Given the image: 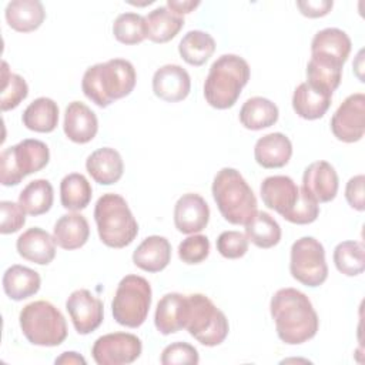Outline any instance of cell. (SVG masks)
I'll list each match as a JSON object with an SVG mask.
<instances>
[{
	"instance_id": "obj_44",
	"label": "cell",
	"mask_w": 365,
	"mask_h": 365,
	"mask_svg": "<svg viewBox=\"0 0 365 365\" xmlns=\"http://www.w3.org/2000/svg\"><path fill=\"white\" fill-rule=\"evenodd\" d=\"M0 212H1V222H0L1 234L17 232L26 224V211L17 202L1 201Z\"/></svg>"
},
{
	"instance_id": "obj_4",
	"label": "cell",
	"mask_w": 365,
	"mask_h": 365,
	"mask_svg": "<svg viewBox=\"0 0 365 365\" xmlns=\"http://www.w3.org/2000/svg\"><path fill=\"white\" fill-rule=\"evenodd\" d=\"M211 191L221 215L230 224L245 225L257 212L255 194L235 168H221L214 177Z\"/></svg>"
},
{
	"instance_id": "obj_22",
	"label": "cell",
	"mask_w": 365,
	"mask_h": 365,
	"mask_svg": "<svg viewBox=\"0 0 365 365\" xmlns=\"http://www.w3.org/2000/svg\"><path fill=\"white\" fill-rule=\"evenodd\" d=\"M171 261V244L165 237L150 235L133 252V262L143 271L160 272Z\"/></svg>"
},
{
	"instance_id": "obj_27",
	"label": "cell",
	"mask_w": 365,
	"mask_h": 365,
	"mask_svg": "<svg viewBox=\"0 0 365 365\" xmlns=\"http://www.w3.org/2000/svg\"><path fill=\"white\" fill-rule=\"evenodd\" d=\"M4 17L13 30L19 33H30L43 24L46 10L38 0H13L7 3Z\"/></svg>"
},
{
	"instance_id": "obj_15",
	"label": "cell",
	"mask_w": 365,
	"mask_h": 365,
	"mask_svg": "<svg viewBox=\"0 0 365 365\" xmlns=\"http://www.w3.org/2000/svg\"><path fill=\"white\" fill-rule=\"evenodd\" d=\"M210 221L207 201L195 192L182 194L174 205V225L182 234L202 231Z\"/></svg>"
},
{
	"instance_id": "obj_8",
	"label": "cell",
	"mask_w": 365,
	"mask_h": 365,
	"mask_svg": "<svg viewBox=\"0 0 365 365\" xmlns=\"http://www.w3.org/2000/svg\"><path fill=\"white\" fill-rule=\"evenodd\" d=\"M151 285L140 275H125L117 285L111 312L117 324L138 328L147 319L151 307Z\"/></svg>"
},
{
	"instance_id": "obj_5",
	"label": "cell",
	"mask_w": 365,
	"mask_h": 365,
	"mask_svg": "<svg viewBox=\"0 0 365 365\" xmlns=\"http://www.w3.org/2000/svg\"><path fill=\"white\" fill-rule=\"evenodd\" d=\"M94 220L101 242L110 248H124L138 234V222L127 201L114 192L103 194L97 200Z\"/></svg>"
},
{
	"instance_id": "obj_46",
	"label": "cell",
	"mask_w": 365,
	"mask_h": 365,
	"mask_svg": "<svg viewBox=\"0 0 365 365\" xmlns=\"http://www.w3.org/2000/svg\"><path fill=\"white\" fill-rule=\"evenodd\" d=\"M334 3L332 0H305V1H297V7L299 9L301 14L309 19H317L327 16Z\"/></svg>"
},
{
	"instance_id": "obj_23",
	"label": "cell",
	"mask_w": 365,
	"mask_h": 365,
	"mask_svg": "<svg viewBox=\"0 0 365 365\" xmlns=\"http://www.w3.org/2000/svg\"><path fill=\"white\" fill-rule=\"evenodd\" d=\"M185 311L187 295L180 292H168L163 295L154 314V325L157 331L163 335L181 331L185 324Z\"/></svg>"
},
{
	"instance_id": "obj_1",
	"label": "cell",
	"mask_w": 365,
	"mask_h": 365,
	"mask_svg": "<svg viewBox=\"0 0 365 365\" xmlns=\"http://www.w3.org/2000/svg\"><path fill=\"white\" fill-rule=\"evenodd\" d=\"M278 338L287 345H299L312 339L319 327L311 299L295 288L278 289L269 302Z\"/></svg>"
},
{
	"instance_id": "obj_19",
	"label": "cell",
	"mask_w": 365,
	"mask_h": 365,
	"mask_svg": "<svg viewBox=\"0 0 365 365\" xmlns=\"http://www.w3.org/2000/svg\"><path fill=\"white\" fill-rule=\"evenodd\" d=\"M16 248L21 258L38 265L50 264L56 257V241L53 235L40 227H31L20 234Z\"/></svg>"
},
{
	"instance_id": "obj_35",
	"label": "cell",
	"mask_w": 365,
	"mask_h": 365,
	"mask_svg": "<svg viewBox=\"0 0 365 365\" xmlns=\"http://www.w3.org/2000/svg\"><path fill=\"white\" fill-rule=\"evenodd\" d=\"M93 197V188L88 180L80 173L67 174L60 182V201L66 210H84Z\"/></svg>"
},
{
	"instance_id": "obj_42",
	"label": "cell",
	"mask_w": 365,
	"mask_h": 365,
	"mask_svg": "<svg viewBox=\"0 0 365 365\" xmlns=\"http://www.w3.org/2000/svg\"><path fill=\"white\" fill-rule=\"evenodd\" d=\"M163 365H197L200 355L197 348L187 342H174L167 345L161 352Z\"/></svg>"
},
{
	"instance_id": "obj_41",
	"label": "cell",
	"mask_w": 365,
	"mask_h": 365,
	"mask_svg": "<svg viewBox=\"0 0 365 365\" xmlns=\"http://www.w3.org/2000/svg\"><path fill=\"white\" fill-rule=\"evenodd\" d=\"M217 251L228 259L241 258L248 251V238L240 231H224L217 238Z\"/></svg>"
},
{
	"instance_id": "obj_7",
	"label": "cell",
	"mask_w": 365,
	"mask_h": 365,
	"mask_svg": "<svg viewBox=\"0 0 365 365\" xmlns=\"http://www.w3.org/2000/svg\"><path fill=\"white\" fill-rule=\"evenodd\" d=\"M184 328L194 339L205 346L220 345L230 331L225 314L204 294L187 295Z\"/></svg>"
},
{
	"instance_id": "obj_31",
	"label": "cell",
	"mask_w": 365,
	"mask_h": 365,
	"mask_svg": "<svg viewBox=\"0 0 365 365\" xmlns=\"http://www.w3.org/2000/svg\"><path fill=\"white\" fill-rule=\"evenodd\" d=\"M21 121L31 131L51 133L58 124V106L48 97H38L26 107Z\"/></svg>"
},
{
	"instance_id": "obj_10",
	"label": "cell",
	"mask_w": 365,
	"mask_h": 365,
	"mask_svg": "<svg viewBox=\"0 0 365 365\" xmlns=\"http://www.w3.org/2000/svg\"><path fill=\"white\" fill-rule=\"evenodd\" d=\"M289 272L302 285L315 288L328 278L324 245L314 237H301L291 247Z\"/></svg>"
},
{
	"instance_id": "obj_39",
	"label": "cell",
	"mask_w": 365,
	"mask_h": 365,
	"mask_svg": "<svg viewBox=\"0 0 365 365\" xmlns=\"http://www.w3.org/2000/svg\"><path fill=\"white\" fill-rule=\"evenodd\" d=\"M29 94V86L26 80L9 70L6 61H3L1 73V96H0V108L1 111H9L16 108Z\"/></svg>"
},
{
	"instance_id": "obj_36",
	"label": "cell",
	"mask_w": 365,
	"mask_h": 365,
	"mask_svg": "<svg viewBox=\"0 0 365 365\" xmlns=\"http://www.w3.org/2000/svg\"><path fill=\"white\" fill-rule=\"evenodd\" d=\"M342 64L311 57L307 64V83L327 93H334L342 78Z\"/></svg>"
},
{
	"instance_id": "obj_25",
	"label": "cell",
	"mask_w": 365,
	"mask_h": 365,
	"mask_svg": "<svg viewBox=\"0 0 365 365\" xmlns=\"http://www.w3.org/2000/svg\"><path fill=\"white\" fill-rule=\"evenodd\" d=\"M331 100V93H327L304 81L294 90L292 108L301 118L318 120L328 111Z\"/></svg>"
},
{
	"instance_id": "obj_26",
	"label": "cell",
	"mask_w": 365,
	"mask_h": 365,
	"mask_svg": "<svg viewBox=\"0 0 365 365\" xmlns=\"http://www.w3.org/2000/svg\"><path fill=\"white\" fill-rule=\"evenodd\" d=\"M90 237V227L86 217L80 212H68L61 215L53 228L56 244L67 251L81 248Z\"/></svg>"
},
{
	"instance_id": "obj_38",
	"label": "cell",
	"mask_w": 365,
	"mask_h": 365,
	"mask_svg": "<svg viewBox=\"0 0 365 365\" xmlns=\"http://www.w3.org/2000/svg\"><path fill=\"white\" fill-rule=\"evenodd\" d=\"M113 34L123 44H138L147 38L145 19L133 11L121 13L113 23Z\"/></svg>"
},
{
	"instance_id": "obj_34",
	"label": "cell",
	"mask_w": 365,
	"mask_h": 365,
	"mask_svg": "<svg viewBox=\"0 0 365 365\" xmlns=\"http://www.w3.org/2000/svg\"><path fill=\"white\" fill-rule=\"evenodd\" d=\"M54 201L53 185L48 180L37 178L30 181L19 195V204L26 214L37 217L46 214Z\"/></svg>"
},
{
	"instance_id": "obj_47",
	"label": "cell",
	"mask_w": 365,
	"mask_h": 365,
	"mask_svg": "<svg viewBox=\"0 0 365 365\" xmlns=\"http://www.w3.org/2000/svg\"><path fill=\"white\" fill-rule=\"evenodd\" d=\"M198 6H200L198 0H167V7L180 16L191 13Z\"/></svg>"
},
{
	"instance_id": "obj_30",
	"label": "cell",
	"mask_w": 365,
	"mask_h": 365,
	"mask_svg": "<svg viewBox=\"0 0 365 365\" xmlns=\"http://www.w3.org/2000/svg\"><path fill=\"white\" fill-rule=\"evenodd\" d=\"M279 111L275 103L265 97L248 98L240 110V123L248 130H262L274 125L278 120Z\"/></svg>"
},
{
	"instance_id": "obj_28",
	"label": "cell",
	"mask_w": 365,
	"mask_h": 365,
	"mask_svg": "<svg viewBox=\"0 0 365 365\" xmlns=\"http://www.w3.org/2000/svg\"><path fill=\"white\" fill-rule=\"evenodd\" d=\"M3 289L4 294L13 301H23L38 292L41 278L37 271L14 264L9 267L3 274Z\"/></svg>"
},
{
	"instance_id": "obj_45",
	"label": "cell",
	"mask_w": 365,
	"mask_h": 365,
	"mask_svg": "<svg viewBox=\"0 0 365 365\" xmlns=\"http://www.w3.org/2000/svg\"><path fill=\"white\" fill-rule=\"evenodd\" d=\"M364 184H365L364 174H358V175L351 177L345 185V198H346L349 207L356 211L365 210Z\"/></svg>"
},
{
	"instance_id": "obj_20",
	"label": "cell",
	"mask_w": 365,
	"mask_h": 365,
	"mask_svg": "<svg viewBox=\"0 0 365 365\" xmlns=\"http://www.w3.org/2000/svg\"><path fill=\"white\" fill-rule=\"evenodd\" d=\"M349 36L336 27H327L319 30L311 41V57H318L338 64H345L351 53Z\"/></svg>"
},
{
	"instance_id": "obj_17",
	"label": "cell",
	"mask_w": 365,
	"mask_h": 365,
	"mask_svg": "<svg viewBox=\"0 0 365 365\" xmlns=\"http://www.w3.org/2000/svg\"><path fill=\"white\" fill-rule=\"evenodd\" d=\"M191 90V78L185 68L178 64H165L153 76L154 94L168 103L184 100Z\"/></svg>"
},
{
	"instance_id": "obj_16",
	"label": "cell",
	"mask_w": 365,
	"mask_h": 365,
	"mask_svg": "<svg viewBox=\"0 0 365 365\" xmlns=\"http://www.w3.org/2000/svg\"><path fill=\"white\" fill-rule=\"evenodd\" d=\"M262 202L277 211L281 217H287L299 198V188L288 175L267 177L259 188Z\"/></svg>"
},
{
	"instance_id": "obj_32",
	"label": "cell",
	"mask_w": 365,
	"mask_h": 365,
	"mask_svg": "<svg viewBox=\"0 0 365 365\" xmlns=\"http://www.w3.org/2000/svg\"><path fill=\"white\" fill-rule=\"evenodd\" d=\"M215 51V40L202 30H190L178 44L181 58L191 66H202Z\"/></svg>"
},
{
	"instance_id": "obj_40",
	"label": "cell",
	"mask_w": 365,
	"mask_h": 365,
	"mask_svg": "<svg viewBox=\"0 0 365 365\" xmlns=\"http://www.w3.org/2000/svg\"><path fill=\"white\" fill-rule=\"evenodd\" d=\"M210 254V240L201 234H192L178 244V257L182 262L194 265L202 262Z\"/></svg>"
},
{
	"instance_id": "obj_12",
	"label": "cell",
	"mask_w": 365,
	"mask_h": 365,
	"mask_svg": "<svg viewBox=\"0 0 365 365\" xmlns=\"http://www.w3.org/2000/svg\"><path fill=\"white\" fill-rule=\"evenodd\" d=\"M331 131L342 143H356L365 133V96L354 93L336 108L331 118Z\"/></svg>"
},
{
	"instance_id": "obj_6",
	"label": "cell",
	"mask_w": 365,
	"mask_h": 365,
	"mask_svg": "<svg viewBox=\"0 0 365 365\" xmlns=\"http://www.w3.org/2000/svg\"><path fill=\"white\" fill-rule=\"evenodd\" d=\"M26 339L38 346H57L67 338L64 315L51 302L38 299L23 307L19 315Z\"/></svg>"
},
{
	"instance_id": "obj_18",
	"label": "cell",
	"mask_w": 365,
	"mask_h": 365,
	"mask_svg": "<svg viewBox=\"0 0 365 365\" xmlns=\"http://www.w3.org/2000/svg\"><path fill=\"white\" fill-rule=\"evenodd\" d=\"M64 134L77 144L91 141L98 131L96 113L81 101H71L64 111Z\"/></svg>"
},
{
	"instance_id": "obj_21",
	"label": "cell",
	"mask_w": 365,
	"mask_h": 365,
	"mask_svg": "<svg viewBox=\"0 0 365 365\" xmlns=\"http://www.w3.org/2000/svg\"><path fill=\"white\" fill-rule=\"evenodd\" d=\"M86 170L96 182L101 185H111L123 177L124 163L117 150L111 147H101L87 157Z\"/></svg>"
},
{
	"instance_id": "obj_2",
	"label": "cell",
	"mask_w": 365,
	"mask_h": 365,
	"mask_svg": "<svg viewBox=\"0 0 365 365\" xmlns=\"http://www.w3.org/2000/svg\"><path fill=\"white\" fill-rule=\"evenodd\" d=\"M137 83L134 66L124 58H111L88 67L81 80L84 96L96 106L106 108L115 100L128 96Z\"/></svg>"
},
{
	"instance_id": "obj_3",
	"label": "cell",
	"mask_w": 365,
	"mask_h": 365,
	"mask_svg": "<svg viewBox=\"0 0 365 365\" xmlns=\"http://www.w3.org/2000/svg\"><path fill=\"white\" fill-rule=\"evenodd\" d=\"M250 74V66L242 57L237 54L220 56L211 64L204 81L207 103L217 110L232 107L247 86Z\"/></svg>"
},
{
	"instance_id": "obj_43",
	"label": "cell",
	"mask_w": 365,
	"mask_h": 365,
	"mask_svg": "<svg viewBox=\"0 0 365 365\" xmlns=\"http://www.w3.org/2000/svg\"><path fill=\"white\" fill-rule=\"evenodd\" d=\"M319 215V205L318 202L309 197L302 188H299V198L292 208V211L285 217L287 221L292 224H311L314 222Z\"/></svg>"
},
{
	"instance_id": "obj_24",
	"label": "cell",
	"mask_w": 365,
	"mask_h": 365,
	"mask_svg": "<svg viewBox=\"0 0 365 365\" xmlns=\"http://www.w3.org/2000/svg\"><path fill=\"white\" fill-rule=\"evenodd\" d=\"M292 155L291 140L282 133H269L257 140L254 158L264 168H281Z\"/></svg>"
},
{
	"instance_id": "obj_13",
	"label": "cell",
	"mask_w": 365,
	"mask_h": 365,
	"mask_svg": "<svg viewBox=\"0 0 365 365\" xmlns=\"http://www.w3.org/2000/svg\"><path fill=\"white\" fill-rule=\"evenodd\" d=\"M66 309L80 335L96 331L104 319L103 301L88 289H76L66 301Z\"/></svg>"
},
{
	"instance_id": "obj_9",
	"label": "cell",
	"mask_w": 365,
	"mask_h": 365,
	"mask_svg": "<svg viewBox=\"0 0 365 365\" xmlns=\"http://www.w3.org/2000/svg\"><path fill=\"white\" fill-rule=\"evenodd\" d=\"M48 160L50 150L40 140L26 138L10 145L0 154V182L4 187L17 185L24 177L43 170Z\"/></svg>"
},
{
	"instance_id": "obj_48",
	"label": "cell",
	"mask_w": 365,
	"mask_h": 365,
	"mask_svg": "<svg viewBox=\"0 0 365 365\" xmlns=\"http://www.w3.org/2000/svg\"><path fill=\"white\" fill-rule=\"evenodd\" d=\"M54 362L56 364H64V365H71V364H81V365H84L86 359L80 354H77L74 351H70V352L67 351V352H63L58 358H56Z\"/></svg>"
},
{
	"instance_id": "obj_11",
	"label": "cell",
	"mask_w": 365,
	"mask_h": 365,
	"mask_svg": "<svg viewBox=\"0 0 365 365\" xmlns=\"http://www.w3.org/2000/svg\"><path fill=\"white\" fill-rule=\"evenodd\" d=\"M141 339L128 332H111L96 339L91 355L98 365H127L140 358Z\"/></svg>"
},
{
	"instance_id": "obj_29",
	"label": "cell",
	"mask_w": 365,
	"mask_h": 365,
	"mask_svg": "<svg viewBox=\"0 0 365 365\" xmlns=\"http://www.w3.org/2000/svg\"><path fill=\"white\" fill-rule=\"evenodd\" d=\"M145 34L153 43H167L173 40L184 27V17L174 13L167 6L151 10L145 17Z\"/></svg>"
},
{
	"instance_id": "obj_33",
	"label": "cell",
	"mask_w": 365,
	"mask_h": 365,
	"mask_svg": "<svg viewBox=\"0 0 365 365\" xmlns=\"http://www.w3.org/2000/svg\"><path fill=\"white\" fill-rule=\"evenodd\" d=\"M281 227L267 211H257L245 222V235L258 248H272L281 240Z\"/></svg>"
},
{
	"instance_id": "obj_37",
	"label": "cell",
	"mask_w": 365,
	"mask_h": 365,
	"mask_svg": "<svg viewBox=\"0 0 365 365\" xmlns=\"http://www.w3.org/2000/svg\"><path fill=\"white\" fill-rule=\"evenodd\" d=\"M336 269L346 277H356L365 269V248L359 241H342L332 254Z\"/></svg>"
},
{
	"instance_id": "obj_14",
	"label": "cell",
	"mask_w": 365,
	"mask_h": 365,
	"mask_svg": "<svg viewBox=\"0 0 365 365\" xmlns=\"http://www.w3.org/2000/svg\"><path fill=\"white\" fill-rule=\"evenodd\" d=\"M338 187V174L328 161H314L304 170L301 188L318 204L332 201L336 197Z\"/></svg>"
}]
</instances>
